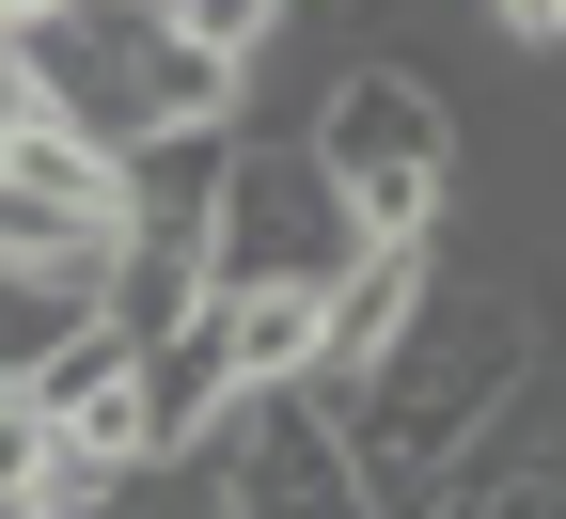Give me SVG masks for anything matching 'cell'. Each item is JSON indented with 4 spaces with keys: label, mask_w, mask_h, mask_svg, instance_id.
I'll use <instances>...</instances> for the list:
<instances>
[{
    "label": "cell",
    "mask_w": 566,
    "mask_h": 519,
    "mask_svg": "<svg viewBox=\"0 0 566 519\" xmlns=\"http://www.w3.org/2000/svg\"><path fill=\"white\" fill-rule=\"evenodd\" d=\"M48 17H63V0H0V32H48Z\"/></svg>",
    "instance_id": "obj_13"
},
{
    "label": "cell",
    "mask_w": 566,
    "mask_h": 519,
    "mask_svg": "<svg viewBox=\"0 0 566 519\" xmlns=\"http://www.w3.org/2000/svg\"><path fill=\"white\" fill-rule=\"evenodd\" d=\"M111 315V268H0V378H48Z\"/></svg>",
    "instance_id": "obj_8"
},
{
    "label": "cell",
    "mask_w": 566,
    "mask_h": 519,
    "mask_svg": "<svg viewBox=\"0 0 566 519\" xmlns=\"http://www.w3.org/2000/svg\"><path fill=\"white\" fill-rule=\"evenodd\" d=\"M300 142L346 189V237L363 252H424L457 220V95L424 80V63H331L315 111H300Z\"/></svg>",
    "instance_id": "obj_2"
},
{
    "label": "cell",
    "mask_w": 566,
    "mask_h": 519,
    "mask_svg": "<svg viewBox=\"0 0 566 519\" xmlns=\"http://www.w3.org/2000/svg\"><path fill=\"white\" fill-rule=\"evenodd\" d=\"M32 48V95H48V126H80V142H111V158H142V142H189V126H237V63H205L189 32H158V0H63L48 32H17Z\"/></svg>",
    "instance_id": "obj_1"
},
{
    "label": "cell",
    "mask_w": 566,
    "mask_h": 519,
    "mask_svg": "<svg viewBox=\"0 0 566 519\" xmlns=\"http://www.w3.org/2000/svg\"><path fill=\"white\" fill-rule=\"evenodd\" d=\"M346 268H363V237H346V189L315 174V142L237 126L221 205H205V300L221 283H346Z\"/></svg>",
    "instance_id": "obj_3"
},
{
    "label": "cell",
    "mask_w": 566,
    "mask_h": 519,
    "mask_svg": "<svg viewBox=\"0 0 566 519\" xmlns=\"http://www.w3.org/2000/svg\"><path fill=\"white\" fill-rule=\"evenodd\" d=\"M205 488H221V519H378L331 394H252L221 440H205Z\"/></svg>",
    "instance_id": "obj_4"
},
{
    "label": "cell",
    "mask_w": 566,
    "mask_h": 519,
    "mask_svg": "<svg viewBox=\"0 0 566 519\" xmlns=\"http://www.w3.org/2000/svg\"><path fill=\"white\" fill-rule=\"evenodd\" d=\"M472 17H488V32H504L520 63H551V48H566V0H472Z\"/></svg>",
    "instance_id": "obj_11"
},
{
    "label": "cell",
    "mask_w": 566,
    "mask_h": 519,
    "mask_svg": "<svg viewBox=\"0 0 566 519\" xmlns=\"http://www.w3.org/2000/svg\"><path fill=\"white\" fill-rule=\"evenodd\" d=\"M126 252V158L80 126L0 142V268H111Z\"/></svg>",
    "instance_id": "obj_5"
},
{
    "label": "cell",
    "mask_w": 566,
    "mask_h": 519,
    "mask_svg": "<svg viewBox=\"0 0 566 519\" xmlns=\"http://www.w3.org/2000/svg\"><path fill=\"white\" fill-rule=\"evenodd\" d=\"M17 126H48V95H32V48L0 32V142H17Z\"/></svg>",
    "instance_id": "obj_12"
},
{
    "label": "cell",
    "mask_w": 566,
    "mask_h": 519,
    "mask_svg": "<svg viewBox=\"0 0 566 519\" xmlns=\"http://www.w3.org/2000/svg\"><path fill=\"white\" fill-rule=\"evenodd\" d=\"M158 32H189L205 63H237V80H252L268 32H283V0H158Z\"/></svg>",
    "instance_id": "obj_10"
},
{
    "label": "cell",
    "mask_w": 566,
    "mask_h": 519,
    "mask_svg": "<svg viewBox=\"0 0 566 519\" xmlns=\"http://www.w3.org/2000/svg\"><path fill=\"white\" fill-rule=\"evenodd\" d=\"M0 519H63V440H48L32 378H0Z\"/></svg>",
    "instance_id": "obj_9"
},
{
    "label": "cell",
    "mask_w": 566,
    "mask_h": 519,
    "mask_svg": "<svg viewBox=\"0 0 566 519\" xmlns=\"http://www.w3.org/2000/svg\"><path fill=\"white\" fill-rule=\"evenodd\" d=\"M205 331H221L237 394H315L331 378V283H221Z\"/></svg>",
    "instance_id": "obj_7"
},
{
    "label": "cell",
    "mask_w": 566,
    "mask_h": 519,
    "mask_svg": "<svg viewBox=\"0 0 566 519\" xmlns=\"http://www.w3.org/2000/svg\"><path fill=\"white\" fill-rule=\"evenodd\" d=\"M32 409H48V440H63V473H95V488H126V473H158V409H142V346H111V331H80L32 378Z\"/></svg>",
    "instance_id": "obj_6"
}]
</instances>
